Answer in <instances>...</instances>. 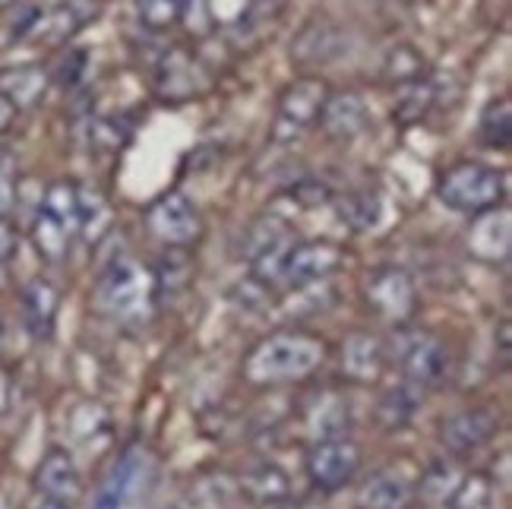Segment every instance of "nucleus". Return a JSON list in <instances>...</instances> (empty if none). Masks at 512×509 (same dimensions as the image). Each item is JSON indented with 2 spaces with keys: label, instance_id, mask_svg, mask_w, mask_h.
Here are the masks:
<instances>
[{
  "label": "nucleus",
  "instance_id": "1",
  "mask_svg": "<svg viewBox=\"0 0 512 509\" xmlns=\"http://www.w3.org/2000/svg\"><path fill=\"white\" fill-rule=\"evenodd\" d=\"M326 348L304 332H279L256 345L244 361V377L256 386L304 380L323 364Z\"/></svg>",
  "mask_w": 512,
  "mask_h": 509
},
{
  "label": "nucleus",
  "instance_id": "2",
  "mask_svg": "<svg viewBox=\"0 0 512 509\" xmlns=\"http://www.w3.org/2000/svg\"><path fill=\"white\" fill-rule=\"evenodd\" d=\"M342 247L332 241H294L282 257L250 266V276L272 288H310L326 282L342 266Z\"/></svg>",
  "mask_w": 512,
  "mask_h": 509
},
{
  "label": "nucleus",
  "instance_id": "3",
  "mask_svg": "<svg viewBox=\"0 0 512 509\" xmlns=\"http://www.w3.org/2000/svg\"><path fill=\"white\" fill-rule=\"evenodd\" d=\"M437 197L449 212L478 219V215L503 206L506 178L497 168L465 159V162L449 165L437 178Z\"/></svg>",
  "mask_w": 512,
  "mask_h": 509
},
{
  "label": "nucleus",
  "instance_id": "4",
  "mask_svg": "<svg viewBox=\"0 0 512 509\" xmlns=\"http://www.w3.org/2000/svg\"><path fill=\"white\" fill-rule=\"evenodd\" d=\"M98 304L114 317H136L152 304V272L130 253H117L98 279Z\"/></svg>",
  "mask_w": 512,
  "mask_h": 509
},
{
  "label": "nucleus",
  "instance_id": "5",
  "mask_svg": "<svg viewBox=\"0 0 512 509\" xmlns=\"http://www.w3.org/2000/svg\"><path fill=\"white\" fill-rule=\"evenodd\" d=\"M146 228L165 247L187 250L190 244L203 238V215L187 193L168 190L146 209Z\"/></svg>",
  "mask_w": 512,
  "mask_h": 509
},
{
  "label": "nucleus",
  "instance_id": "6",
  "mask_svg": "<svg viewBox=\"0 0 512 509\" xmlns=\"http://www.w3.org/2000/svg\"><path fill=\"white\" fill-rule=\"evenodd\" d=\"M364 301L377 317L389 323H405L415 317L418 288L411 276L399 266H377L364 279Z\"/></svg>",
  "mask_w": 512,
  "mask_h": 509
},
{
  "label": "nucleus",
  "instance_id": "7",
  "mask_svg": "<svg viewBox=\"0 0 512 509\" xmlns=\"http://www.w3.org/2000/svg\"><path fill=\"white\" fill-rule=\"evenodd\" d=\"M329 99V86L320 76H304V80L291 83L282 99H279V114H275V140L285 143L304 133L310 124L320 121V111Z\"/></svg>",
  "mask_w": 512,
  "mask_h": 509
},
{
  "label": "nucleus",
  "instance_id": "8",
  "mask_svg": "<svg viewBox=\"0 0 512 509\" xmlns=\"http://www.w3.org/2000/svg\"><path fill=\"white\" fill-rule=\"evenodd\" d=\"M361 468V449L348 437L336 440H317L307 453V478L320 491H339L351 484Z\"/></svg>",
  "mask_w": 512,
  "mask_h": 509
},
{
  "label": "nucleus",
  "instance_id": "9",
  "mask_svg": "<svg viewBox=\"0 0 512 509\" xmlns=\"http://www.w3.org/2000/svg\"><path fill=\"white\" fill-rule=\"evenodd\" d=\"M396 358H399L405 380L415 383L418 389L440 386L449 377V351L433 336H427V332H411V336H405Z\"/></svg>",
  "mask_w": 512,
  "mask_h": 509
},
{
  "label": "nucleus",
  "instance_id": "10",
  "mask_svg": "<svg viewBox=\"0 0 512 509\" xmlns=\"http://www.w3.org/2000/svg\"><path fill=\"white\" fill-rule=\"evenodd\" d=\"M351 32L336 23H313L291 45V61L301 67H326L336 64L351 51Z\"/></svg>",
  "mask_w": 512,
  "mask_h": 509
},
{
  "label": "nucleus",
  "instance_id": "11",
  "mask_svg": "<svg viewBox=\"0 0 512 509\" xmlns=\"http://www.w3.org/2000/svg\"><path fill=\"white\" fill-rule=\"evenodd\" d=\"M35 491L42 494L45 500L54 503H76L83 494V475H80V465L76 459L67 453V449L54 446L45 453V459L38 462L35 468Z\"/></svg>",
  "mask_w": 512,
  "mask_h": 509
},
{
  "label": "nucleus",
  "instance_id": "12",
  "mask_svg": "<svg viewBox=\"0 0 512 509\" xmlns=\"http://www.w3.org/2000/svg\"><path fill=\"white\" fill-rule=\"evenodd\" d=\"M143 481H146V456L130 449V453H124L114 462L105 484L98 487L92 509H130L136 497H140Z\"/></svg>",
  "mask_w": 512,
  "mask_h": 509
},
{
  "label": "nucleus",
  "instance_id": "13",
  "mask_svg": "<svg viewBox=\"0 0 512 509\" xmlns=\"http://www.w3.org/2000/svg\"><path fill=\"white\" fill-rule=\"evenodd\" d=\"M494 434H497V418L484 408L456 411V415H449L440 424V440L449 453H456V456L478 453L484 443H490Z\"/></svg>",
  "mask_w": 512,
  "mask_h": 509
},
{
  "label": "nucleus",
  "instance_id": "14",
  "mask_svg": "<svg viewBox=\"0 0 512 509\" xmlns=\"http://www.w3.org/2000/svg\"><path fill=\"white\" fill-rule=\"evenodd\" d=\"M294 244V231L291 225L282 219V215H260V219H253L244 231L241 238V260H247L250 266L256 263H266V260H275L282 257V253Z\"/></svg>",
  "mask_w": 512,
  "mask_h": 509
},
{
  "label": "nucleus",
  "instance_id": "15",
  "mask_svg": "<svg viewBox=\"0 0 512 509\" xmlns=\"http://www.w3.org/2000/svg\"><path fill=\"white\" fill-rule=\"evenodd\" d=\"M370 124V111H367V102L361 92L354 89H345V92H336L329 95L323 111H320V127L329 140H354V136H361Z\"/></svg>",
  "mask_w": 512,
  "mask_h": 509
},
{
  "label": "nucleus",
  "instance_id": "16",
  "mask_svg": "<svg viewBox=\"0 0 512 509\" xmlns=\"http://www.w3.org/2000/svg\"><path fill=\"white\" fill-rule=\"evenodd\" d=\"M98 13H102V0H61L51 13L38 16L32 32L42 35L48 45H61L83 26H89Z\"/></svg>",
  "mask_w": 512,
  "mask_h": 509
},
{
  "label": "nucleus",
  "instance_id": "17",
  "mask_svg": "<svg viewBox=\"0 0 512 509\" xmlns=\"http://www.w3.org/2000/svg\"><path fill=\"white\" fill-rule=\"evenodd\" d=\"M19 304H23V323L29 329L32 339H48L54 332L57 313H61V291L51 279H32L23 295H19Z\"/></svg>",
  "mask_w": 512,
  "mask_h": 509
},
{
  "label": "nucleus",
  "instance_id": "18",
  "mask_svg": "<svg viewBox=\"0 0 512 509\" xmlns=\"http://www.w3.org/2000/svg\"><path fill=\"white\" fill-rule=\"evenodd\" d=\"M509 212L490 209L478 215L475 225L468 231V250L484 263H503L509 257Z\"/></svg>",
  "mask_w": 512,
  "mask_h": 509
},
{
  "label": "nucleus",
  "instance_id": "19",
  "mask_svg": "<svg viewBox=\"0 0 512 509\" xmlns=\"http://www.w3.org/2000/svg\"><path fill=\"white\" fill-rule=\"evenodd\" d=\"M48 83H51V76L35 64L0 70V95H4L16 111L35 108L38 102H42L45 92H48Z\"/></svg>",
  "mask_w": 512,
  "mask_h": 509
},
{
  "label": "nucleus",
  "instance_id": "20",
  "mask_svg": "<svg viewBox=\"0 0 512 509\" xmlns=\"http://www.w3.org/2000/svg\"><path fill=\"white\" fill-rule=\"evenodd\" d=\"M342 370L354 383H373L383 374V345L367 332H354L342 345Z\"/></svg>",
  "mask_w": 512,
  "mask_h": 509
},
{
  "label": "nucleus",
  "instance_id": "21",
  "mask_svg": "<svg viewBox=\"0 0 512 509\" xmlns=\"http://www.w3.org/2000/svg\"><path fill=\"white\" fill-rule=\"evenodd\" d=\"M193 279V263L184 250L168 247V253L162 257V263L152 272V304H171L187 291Z\"/></svg>",
  "mask_w": 512,
  "mask_h": 509
},
{
  "label": "nucleus",
  "instance_id": "22",
  "mask_svg": "<svg viewBox=\"0 0 512 509\" xmlns=\"http://www.w3.org/2000/svg\"><path fill=\"white\" fill-rule=\"evenodd\" d=\"M32 244L38 250V257L48 260V263H61L67 253H70V244L76 234L57 219V215H51L45 206H38L35 215H32Z\"/></svg>",
  "mask_w": 512,
  "mask_h": 509
},
{
  "label": "nucleus",
  "instance_id": "23",
  "mask_svg": "<svg viewBox=\"0 0 512 509\" xmlns=\"http://www.w3.org/2000/svg\"><path fill=\"white\" fill-rule=\"evenodd\" d=\"M415 497V487L399 472H380L373 475L358 494L361 509H405Z\"/></svg>",
  "mask_w": 512,
  "mask_h": 509
},
{
  "label": "nucleus",
  "instance_id": "24",
  "mask_svg": "<svg viewBox=\"0 0 512 509\" xmlns=\"http://www.w3.org/2000/svg\"><path fill=\"white\" fill-rule=\"evenodd\" d=\"M383 197L380 190L373 187H361V190H351L339 200V215L342 222L351 228V231H370L383 222Z\"/></svg>",
  "mask_w": 512,
  "mask_h": 509
},
{
  "label": "nucleus",
  "instance_id": "25",
  "mask_svg": "<svg viewBox=\"0 0 512 509\" xmlns=\"http://www.w3.org/2000/svg\"><path fill=\"white\" fill-rule=\"evenodd\" d=\"M421 402H424V389H418L415 383H408V380H405V383H399V386L386 389L383 399H380L377 415H380L383 427L399 430V427H405V424L415 421Z\"/></svg>",
  "mask_w": 512,
  "mask_h": 509
},
{
  "label": "nucleus",
  "instance_id": "26",
  "mask_svg": "<svg viewBox=\"0 0 512 509\" xmlns=\"http://www.w3.org/2000/svg\"><path fill=\"white\" fill-rule=\"evenodd\" d=\"M241 491L260 503H279L291 494V478L275 462H263L241 478Z\"/></svg>",
  "mask_w": 512,
  "mask_h": 509
},
{
  "label": "nucleus",
  "instance_id": "27",
  "mask_svg": "<svg viewBox=\"0 0 512 509\" xmlns=\"http://www.w3.org/2000/svg\"><path fill=\"white\" fill-rule=\"evenodd\" d=\"M193 0H136V19L149 32H168L187 16Z\"/></svg>",
  "mask_w": 512,
  "mask_h": 509
},
{
  "label": "nucleus",
  "instance_id": "28",
  "mask_svg": "<svg viewBox=\"0 0 512 509\" xmlns=\"http://www.w3.org/2000/svg\"><path fill=\"white\" fill-rule=\"evenodd\" d=\"M383 76L389 83H399V86H411L427 76L424 67V57L415 45H396L386 57H383Z\"/></svg>",
  "mask_w": 512,
  "mask_h": 509
},
{
  "label": "nucleus",
  "instance_id": "29",
  "mask_svg": "<svg viewBox=\"0 0 512 509\" xmlns=\"http://www.w3.org/2000/svg\"><path fill=\"white\" fill-rule=\"evenodd\" d=\"M449 509H497V487L487 475H468L456 484Z\"/></svg>",
  "mask_w": 512,
  "mask_h": 509
},
{
  "label": "nucleus",
  "instance_id": "30",
  "mask_svg": "<svg viewBox=\"0 0 512 509\" xmlns=\"http://www.w3.org/2000/svg\"><path fill=\"white\" fill-rule=\"evenodd\" d=\"M509 102L506 99H497L490 102L481 114V124H478V133H481V143L487 149H506L509 146Z\"/></svg>",
  "mask_w": 512,
  "mask_h": 509
},
{
  "label": "nucleus",
  "instance_id": "31",
  "mask_svg": "<svg viewBox=\"0 0 512 509\" xmlns=\"http://www.w3.org/2000/svg\"><path fill=\"white\" fill-rule=\"evenodd\" d=\"M310 427L317 440H336L348 434V405L339 399H329L326 405H317L310 415Z\"/></svg>",
  "mask_w": 512,
  "mask_h": 509
},
{
  "label": "nucleus",
  "instance_id": "32",
  "mask_svg": "<svg viewBox=\"0 0 512 509\" xmlns=\"http://www.w3.org/2000/svg\"><path fill=\"white\" fill-rule=\"evenodd\" d=\"M190 76H193V67L187 57H165V64H162V73H159V92L165 95V99H177V83H184V92L193 95V83H190Z\"/></svg>",
  "mask_w": 512,
  "mask_h": 509
},
{
  "label": "nucleus",
  "instance_id": "33",
  "mask_svg": "<svg viewBox=\"0 0 512 509\" xmlns=\"http://www.w3.org/2000/svg\"><path fill=\"white\" fill-rule=\"evenodd\" d=\"M102 228H108V206L98 193L80 187V234L95 238V234H102Z\"/></svg>",
  "mask_w": 512,
  "mask_h": 509
},
{
  "label": "nucleus",
  "instance_id": "34",
  "mask_svg": "<svg viewBox=\"0 0 512 509\" xmlns=\"http://www.w3.org/2000/svg\"><path fill=\"white\" fill-rule=\"evenodd\" d=\"M462 478H459V472H456V465H446V462H440V465H433L430 472L424 475V491L433 497V500H446V497H452V491H456V484H459Z\"/></svg>",
  "mask_w": 512,
  "mask_h": 509
},
{
  "label": "nucleus",
  "instance_id": "35",
  "mask_svg": "<svg viewBox=\"0 0 512 509\" xmlns=\"http://www.w3.org/2000/svg\"><path fill=\"white\" fill-rule=\"evenodd\" d=\"M127 136H130V127L121 121V117H102V121H95V127H92V140H98L108 149H121Z\"/></svg>",
  "mask_w": 512,
  "mask_h": 509
},
{
  "label": "nucleus",
  "instance_id": "36",
  "mask_svg": "<svg viewBox=\"0 0 512 509\" xmlns=\"http://www.w3.org/2000/svg\"><path fill=\"white\" fill-rule=\"evenodd\" d=\"M16 203V162L10 152H0V215H7Z\"/></svg>",
  "mask_w": 512,
  "mask_h": 509
},
{
  "label": "nucleus",
  "instance_id": "37",
  "mask_svg": "<svg viewBox=\"0 0 512 509\" xmlns=\"http://www.w3.org/2000/svg\"><path fill=\"white\" fill-rule=\"evenodd\" d=\"M16 244H19V231L16 225L10 222V215H0V266H7L16 253Z\"/></svg>",
  "mask_w": 512,
  "mask_h": 509
},
{
  "label": "nucleus",
  "instance_id": "38",
  "mask_svg": "<svg viewBox=\"0 0 512 509\" xmlns=\"http://www.w3.org/2000/svg\"><path fill=\"white\" fill-rule=\"evenodd\" d=\"M16 114H19V111L4 99V95H0V133H7V130H10V124L16 121Z\"/></svg>",
  "mask_w": 512,
  "mask_h": 509
},
{
  "label": "nucleus",
  "instance_id": "39",
  "mask_svg": "<svg viewBox=\"0 0 512 509\" xmlns=\"http://www.w3.org/2000/svg\"><path fill=\"white\" fill-rule=\"evenodd\" d=\"M38 509H70V506H64V503H54V500H45Z\"/></svg>",
  "mask_w": 512,
  "mask_h": 509
},
{
  "label": "nucleus",
  "instance_id": "40",
  "mask_svg": "<svg viewBox=\"0 0 512 509\" xmlns=\"http://www.w3.org/2000/svg\"><path fill=\"white\" fill-rule=\"evenodd\" d=\"M7 402V383H4V377H0V405Z\"/></svg>",
  "mask_w": 512,
  "mask_h": 509
},
{
  "label": "nucleus",
  "instance_id": "41",
  "mask_svg": "<svg viewBox=\"0 0 512 509\" xmlns=\"http://www.w3.org/2000/svg\"><path fill=\"white\" fill-rule=\"evenodd\" d=\"M16 0H0V10H7V7H13Z\"/></svg>",
  "mask_w": 512,
  "mask_h": 509
},
{
  "label": "nucleus",
  "instance_id": "42",
  "mask_svg": "<svg viewBox=\"0 0 512 509\" xmlns=\"http://www.w3.org/2000/svg\"><path fill=\"white\" fill-rule=\"evenodd\" d=\"M0 339H4V326H0Z\"/></svg>",
  "mask_w": 512,
  "mask_h": 509
}]
</instances>
